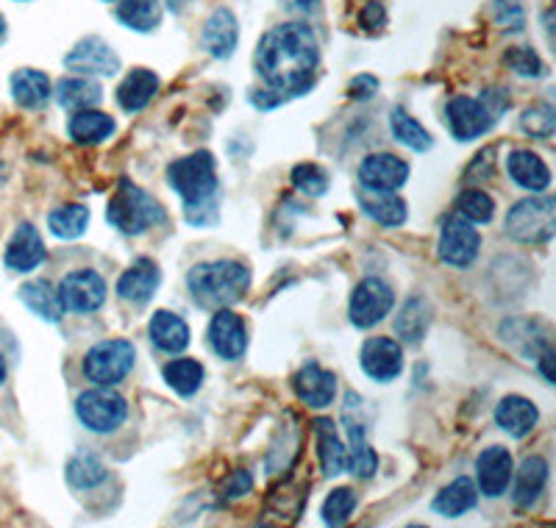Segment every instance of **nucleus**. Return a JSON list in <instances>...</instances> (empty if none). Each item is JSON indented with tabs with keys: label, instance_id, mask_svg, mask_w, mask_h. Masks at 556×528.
<instances>
[{
	"label": "nucleus",
	"instance_id": "aec40b11",
	"mask_svg": "<svg viewBox=\"0 0 556 528\" xmlns=\"http://www.w3.org/2000/svg\"><path fill=\"white\" fill-rule=\"evenodd\" d=\"M515 473L513 485V503L518 510H534V503L543 498L548 487V462L543 456H526Z\"/></svg>",
	"mask_w": 556,
	"mask_h": 528
},
{
	"label": "nucleus",
	"instance_id": "4468645a",
	"mask_svg": "<svg viewBox=\"0 0 556 528\" xmlns=\"http://www.w3.org/2000/svg\"><path fill=\"white\" fill-rule=\"evenodd\" d=\"M362 370L374 381H395L404 370V351H401V342L390 340V337H370V340L362 345L359 353Z\"/></svg>",
	"mask_w": 556,
	"mask_h": 528
},
{
	"label": "nucleus",
	"instance_id": "412c9836",
	"mask_svg": "<svg viewBox=\"0 0 556 528\" xmlns=\"http://www.w3.org/2000/svg\"><path fill=\"white\" fill-rule=\"evenodd\" d=\"M159 284H162L159 264L151 262V259H137V262L123 273L121 281H117V296H121L123 301L142 306V303H148L156 296Z\"/></svg>",
	"mask_w": 556,
	"mask_h": 528
},
{
	"label": "nucleus",
	"instance_id": "f3484780",
	"mask_svg": "<svg viewBox=\"0 0 556 528\" xmlns=\"http://www.w3.org/2000/svg\"><path fill=\"white\" fill-rule=\"evenodd\" d=\"M292 390H295V395L301 398L309 410H326V406H331L337 398V376L331 370H326V367L309 362V365H304L295 373V378H292Z\"/></svg>",
	"mask_w": 556,
	"mask_h": 528
},
{
	"label": "nucleus",
	"instance_id": "f03ea898",
	"mask_svg": "<svg viewBox=\"0 0 556 528\" xmlns=\"http://www.w3.org/2000/svg\"><path fill=\"white\" fill-rule=\"evenodd\" d=\"M167 181L184 201V214L192 226L217 223V167L208 151L176 159L167 167Z\"/></svg>",
	"mask_w": 556,
	"mask_h": 528
},
{
	"label": "nucleus",
	"instance_id": "ea45409f",
	"mask_svg": "<svg viewBox=\"0 0 556 528\" xmlns=\"http://www.w3.org/2000/svg\"><path fill=\"white\" fill-rule=\"evenodd\" d=\"M456 212L468 223H490L495 214V201L484 189H468L456 198Z\"/></svg>",
	"mask_w": 556,
	"mask_h": 528
},
{
	"label": "nucleus",
	"instance_id": "f704fd0d",
	"mask_svg": "<svg viewBox=\"0 0 556 528\" xmlns=\"http://www.w3.org/2000/svg\"><path fill=\"white\" fill-rule=\"evenodd\" d=\"M429 323H431V306L426 298H409L401 309L399 320H395V331L401 334V340L415 345L426 337L429 331Z\"/></svg>",
	"mask_w": 556,
	"mask_h": 528
},
{
	"label": "nucleus",
	"instance_id": "f8f14e48",
	"mask_svg": "<svg viewBox=\"0 0 556 528\" xmlns=\"http://www.w3.org/2000/svg\"><path fill=\"white\" fill-rule=\"evenodd\" d=\"M481 251V237L459 214L445 217L440 228V259L451 267H470Z\"/></svg>",
	"mask_w": 556,
	"mask_h": 528
},
{
	"label": "nucleus",
	"instance_id": "423d86ee",
	"mask_svg": "<svg viewBox=\"0 0 556 528\" xmlns=\"http://www.w3.org/2000/svg\"><path fill=\"white\" fill-rule=\"evenodd\" d=\"M137 362V348L128 340H103L84 356V376L98 387H117Z\"/></svg>",
	"mask_w": 556,
	"mask_h": 528
},
{
	"label": "nucleus",
	"instance_id": "a878e982",
	"mask_svg": "<svg viewBox=\"0 0 556 528\" xmlns=\"http://www.w3.org/2000/svg\"><path fill=\"white\" fill-rule=\"evenodd\" d=\"M148 334H151V342L159 348V351L165 353H184L187 351V345H190V326H187V320L178 315H173V312H167V309H162V312H156V315L151 317V326H148Z\"/></svg>",
	"mask_w": 556,
	"mask_h": 528
},
{
	"label": "nucleus",
	"instance_id": "473e14b6",
	"mask_svg": "<svg viewBox=\"0 0 556 528\" xmlns=\"http://www.w3.org/2000/svg\"><path fill=\"white\" fill-rule=\"evenodd\" d=\"M315 431H317V456H320L323 473H326L329 478L345 473L348 451L340 442V437H337L334 423H331L329 417H320V420H315Z\"/></svg>",
	"mask_w": 556,
	"mask_h": 528
},
{
	"label": "nucleus",
	"instance_id": "20e7f679",
	"mask_svg": "<svg viewBox=\"0 0 556 528\" xmlns=\"http://www.w3.org/2000/svg\"><path fill=\"white\" fill-rule=\"evenodd\" d=\"M165 206L146 192L142 187L131 184L128 178H121L114 196L106 203V221L109 226L117 228L126 237H139V234L151 231L153 226L165 223Z\"/></svg>",
	"mask_w": 556,
	"mask_h": 528
},
{
	"label": "nucleus",
	"instance_id": "39448f33",
	"mask_svg": "<svg viewBox=\"0 0 556 528\" xmlns=\"http://www.w3.org/2000/svg\"><path fill=\"white\" fill-rule=\"evenodd\" d=\"M504 231L506 237L523 246H543L556 231V201L540 192V196L515 203L506 214Z\"/></svg>",
	"mask_w": 556,
	"mask_h": 528
},
{
	"label": "nucleus",
	"instance_id": "6e6552de",
	"mask_svg": "<svg viewBox=\"0 0 556 528\" xmlns=\"http://www.w3.org/2000/svg\"><path fill=\"white\" fill-rule=\"evenodd\" d=\"M395 306V292L381 278H365L356 284L351 303H348V315L356 328H374L376 323L384 320Z\"/></svg>",
	"mask_w": 556,
	"mask_h": 528
},
{
	"label": "nucleus",
	"instance_id": "a18cd8bd",
	"mask_svg": "<svg viewBox=\"0 0 556 528\" xmlns=\"http://www.w3.org/2000/svg\"><path fill=\"white\" fill-rule=\"evenodd\" d=\"M506 64L523 78H543L545 76V64L538 53L531 51L529 45H520V48H513L506 53Z\"/></svg>",
	"mask_w": 556,
	"mask_h": 528
},
{
	"label": "nucleus",
	"instance_id": "3c124183",
	"mask_svg": "<svg viewBox=\"0 0 556 528\" xmlns=\"http://www.w3.org/2000/svg\"><path fill=\"white\" fill-rule=\"evenodd\" d=\"M165 3L170 12H184V7H187V0H165Z\"/></svg>",
	"mask_w": 556,
	"mask_h": 528
},
{
	"label": "nucleus",
	"instance_id": "4c0bfd02",
	"mask_svg": "<svg viewBox=\"0 0 556 528\" xmlns=\"http://www.w3.org/2000/svg\"><path fill=\"white\" fill-rule=\"evenodd\" d=\"M390 128H392V137L399 139L401 146H406L409 151H431V146H434V139H431V134L426 131L420 123H417L412 114H406L404 109H395V112L390 114Z\"/></svg>",
	"mask_w": 556,
	"mask_h": 528
},
{
	"label": "nucleus",
	"instance_id": "37998d69",
	"mask_svg": "<svg viewBox=\"0 0 556 528\" xmlns=\"http://www.w3.org/2000/svg\"><path fill=\"white\" fill-rule=\"evenodd\" d=\"M490 14L501 32H523L526 9L520 0H490Z\"/></svg>",
	"mask_w": 556,
	"mask_h": 528
},
{
	"label": "nucleus",
	"instance_id": "8fccbe9b",
	"mask_svg": "<svg viewBox=\"0 0 556 528\" xmlns=\"http://www.w3.org/2000/svg\"><path fill=\"white\" fill-rule=\"evenodd\" d=\"M534 362H538V367H540V373H543L545 381L554 384L556 376H554V351H551V345L545 348V351H540V356L534 359Z\"/></svg>",
	"mask_w": 556,
	"mask_h": 528
},
{
	"label": "nucleus",
	"instance_id": "6ab92c4d",
	"mask_svg": "<svg viewBox=\"0 0 556 528\" xmlns=\"http://www.w3.org/2000/svg\"><path fill=\"white\" fill-rule=\"evenodd\" d=\"M237 42H240V26H237L235 12L223 7L215 9L201 32L203 51L215 59H231L237 51Z\"/></svg>",
	"mask_w": 556,
	"mask_h": 528
},
{
	"label": "nucleus",
	"instance_id": "a211bd4d",
	"mask_svg": "<svg viewBox=\"0 0 556 528\" xmlns=\"http://www.w3.org/2000/svg\"><path fill=\"white\" fill-rule=\"evenodd\" d=\"M45 256H48V251H45V242L37 228L31 223H20L14 228L12 239H9L7 253H3V262H7L9 271L31 273L45 262Z\"/></svg>",
	"mask_w": 556,
	"mask_h": 528
},
{
	"label": "nucleus",
	"instance_id": "c03bdc74",
	"mask_svg": "<svg viewBox=\"0 0 556 528\" xmlns=\"http://www.w3.org/2000/svg\"><path fill=\"white\" fill-rule=\"evenodd\" d=\"M520 126L529 137L538 139H548L556 128V117H554V106L551 103H538V106H531L529 112L523 114L520 120Z\"/></svg>",
	"mask_w": 556,
	"mask_h": 528
},
{
	"label": "nucleus",
	"instance_id": "9d476101",
	"mask_svg": "<svg viewBox=\"0 0 556 528\" xmlns=\"http://www.w3.org/2000/svg\"><path fill=\"white\" fill-rule=\"evenodd\" d=\"M64 67L73 70V73H78V76L112 78L121 73L123 62L106 39L84 37L81 42L73 45V51L64 56Z\"/></svg>",
	"mask_w": 556,
	"mask_h": 528
},
{
	"label": "nucleus",
	"instance_id": "de8ad7c7",
	"mask_svg": "<svg viewBox=\"0 0 556 528\" xmlns=\"http://www.w3.org/2000/svg\"><path fill=\"white\" fill-rule=\"evenodd\" d=\"M376 92H379V78L356 76L351 81V98H356V101H370Z\"/></svg>",
	"mask_w": 556,
	"mask_h": 528
},
{
	"label": "nucleus",
	"instance_id": "09e8293b",
	"mask_svg": "<svg viewBox=\"0 0 556 528\" xmlns=\"http://www.w3.org/2000/svg\"><path fill=\"white\" fill-rule=\"evenodd\" d=\"M384 20H387V14H384V9L379 7V3H370V7L362 12V23H365L367 28H381V26H384Z\"/></svg>",
	"mask_w": 556,
	"mask_h": 528
},
{
	"label": "nucleus",
	"instance_id": "0eeeda50",
	"mask_svg": "<svg viewBox=\"0 0 556 528\" xmlns=\"http://www.w3.org/2000/svg\"><path fill=\"white\" fill-rule=\"evenodd\" d=\"M76 415L92 435H112L126 423L128 403L112 387H98L96 384V390H87L78 395Z\"/></svg>",
	"mask_w": 556,
	"mask_h": 528
},
{
	"label": "nucleus",
	"instance_id": "e433bc0d",
	"mask_svg": "<svg viewBox=\"0 0 556 528\" xmlns=\"http://www.w3.org/2000/svg\"><path fill=\"white\" fill-rule=\"evenodd\" d=\"M203 378H206V370H203L198 359H173L170 365L165 367L167 387L181 398L195 395L203 387Z\"/></svg>",
	"mask_w": 556,
	"mask_h": 528
},
{
	"label": "nucleus",
	"instance_id": "7ed1b4c3",
	"mask_svg": "<svg viewBox=\"0 0 556 528\" xmlns=\"http://www.w3.org/2000/svg\"><path fill=\"white\" fill-rule=\"evenodd\" d=\"M195 303L206 309L235 306L251 290V271L245 264L231 262V259H217V262L195 264L187 276Z\"/></svg>",
	"mask_w": 556,
	"mask_h": 528
},
{
	"label": "nucleus",
	"instance_id": "cd10ccee",
	"mask_svg": "<svg viewBox=\"0 0 556 528\" xmlns=\"http://www.w3.org/2000/svg\"><path fill=\"white\" fill-rule=\"evenodd\" d=\"M114 120L98 109H81L70 117L67 131L76 146H101L114 134Z\"/></svg>",
	"mask_w": 556,
	"mask_h": 528
},
{
	"label": "nucleus",
	"instance_id": "bb28decb",
	"mask_svg": "<svg viewBox=\"0 0 556 528\" xmlns=\"http://www.w3.org/2000/svg\"><path fill=\"white\" fill-rule=\"evenodd\" d=\"M9 84H12V98L20 109H42L53 95L51 78L34 67L17 70Z\"/></svg>",
	"mask_w": 556,
	"mask_h": 528
},
{
	"label": "nucleus",
	"instance_id": "dca6fc26",
	"mask_svg": "<svg viewBox=\"0 0 556 528\" xmlns=\"http://www.w3.org/2000/svg\"><path fill=\"white\" fill-rule=\"evenodd\" d=\"M513 453L506 448L493 445L479 453L476 460V481H479V492L486 498H501L509 490L513 481Z\"/></svg>",
	"mask_w": 556,
	"mask_h": 528
},
{
	"label": "nucleus",
	"instance_id": "5701e85b",
	"mask_svg": "<svg viewBox=\"0 0 556 528\" xmlns=\"http://www.w3.org/2000/svg\"><path fill=\"white\" fill-rule=\"evenodd\" d=\"M506 171H509V176H513L518 187L529 189L534 196H540V192L551 187V167L543 162V156H538L534 151H526V148L509 153Z\"/></svg>",
	"mask_w": 556,
	"mask_h": 528
},
{
	"label": "nucleus",
	"instance_id": "9b49d317",
	"mask_svg": "<svg viewBox=\"0 0 556 528\" xmlns=\"http://www.w3.org/2000/svg\"><path fill=\"white\" fill-rule=\"evenodd\" d=\"M445 120H448V128L459 142H473V139L484 137L490 128L498 123L493 117V112L484 106L481 98H468V95H456L451 98V103L445 106Z\"/></svg>",
	"mask_w": 556,
	"mask_h": 528
},
{
	"label": "nucleus",
	"instance_id": "393cba45",
	"mask_svg": "<svg viewBox=\"0 0 556 528\" xmlns=\"http://www.w3.org/2000/svg\"><path fill=\"white\" fill-rule=\"evenodd\" d=\"M159 92V76L148 67L131 70L126 78L117 87V103H121L123 112L137 114L153 101V95Z\"/></svg>",
	"mask_w": 556,
	"mask_h": 528
},
{
	"label": "nucleus",
	"instance_id": "79ce46f5",
	"mask_svg": "<svg viewBox=\"0 0 556 528\" xmlns=\"http://www.w3.org/2000/svg\"><path fill=\"white\" fill-rule=\"evenodd\" d=\"M292 184L309 198H320L329 192V173L317 164H298L292 171Z\"/></svg>",
	"mask_w": 556,
	"mask_h": 528
},
{
	"label": "nucleus",
	"instance_id": "f257e3e1",
	"mask_svg": "<svg viewBox=\"0 0 556 528\" xmlns=\"http://www.w3.org/2000/svg\"><path fill=\"white\" fill-rule=\"evenodd\" d=\"M320 67V42L306 23H281L262 37L253 70L278 103L306 95Z\"/></svg>",
	"mask_w": 556,
	"mask_h": 528
},
{
	"label": "nucleus",
	"instance_id": "2eb2a0df",
	"mask_svg": "<svg viewBox=\"0 0 556 528\" xmlns=\"http://www.w3.org/2000/svg\"><path fill=\"white\" fill-rule=\"evenodd\" d=\"M409 181V164L395 153H370L359 164V184L381 192H399Z\"/></svg>",
	"mask_w": 556,
	"mask_h": 528
},
{
	"label": "nucleus",
	"instance_id": "58836bf2",
	"mask_svg": "<svg viewBox=\"0 0 556 528\" xmlns=\"http://www.w3.org/2000/svg\"><path fill=\"white\" fill-rule=\"evenodd\" d=\"M106 478V467L98 456H89V453H81L76 460H70L67 465V481L76 490H92Z\"/></svg>",
	"mask_w": 556,
	"mask_h": 528
},
{
	"label": "nucleus",
	"instance_id": "2f4dec72",
	"mask_svg": "<svg viewBox=\"0 0 556 528\" xmlns=\"http://www.w3.org/2000/svg\"><path fill=\"white\" fill-rule=\"evenodd\" d=\"M476 501H479V490H476V481L468 476H459L454 478L448 487H443V490L437 492L434 498V512L437 515L443 517H462L468 515L470 510L476 506Z\"/></svg>",
	"mask_w": 556,
	"mask_h": 528
},
{
	"label": "nucleus",
	"instance_id": "603ef678",
	"mask_svg": "<svg viewBox=\"0 0 556 528\" xmlns=\"http://www.w3.org/2000/svg\"><path fill=\"white\" fill-rule=\"evenodd\" d=\"M7 37H9V26H7V17H3V14H0V45L7 42Z\"/></svg>",
	"mask_w": 556,
	"mask_h": 528
},
{
	"label": "nucleus",
	"instance_id": "864d4df0",
	"mask_svg": "<svg viewBox=\"0 0 556 528\" xmlns=\"http://www.w3.org/2000/svg\"><path fill=\"white\" fill-rule=\"evenodd\" d=\"M9 376V367H7V359H3V353H0V384L7 381Z\"/></svg>",
	"mask_w": 556,
	"mask_h": 528
},
{
	"label": "nucleus",
	"instance_id": "b1692460",
	"mask_svg": "<svg viewBox=\"0 0 556 528\" xmlns=\"http://www.w3.org/2000/svg\"><path fill=\"white\" fill-rule=\"evenodd\" d=\"M359 206L362 212L374 223L384 228H399L406 223V203L395 192H381V189H359Z\"/></svg>",
	"mask_w": 556,
	"mask_h": 528
},
{
	"label": "nucleus",
	"instance_id": "ddd939ff",
	"mask_svg": "<svg viewBox=\"0 0 556 528\" xmlns=\"http://www.w3.org/2000/svg\"><path fill=\"white\" fill-rule=\"evenodd\" d=\"M208 345L226 362H240L248 351V328L240 315L231 309H217L208 323Z\"/></svg>",
	"mask_w": 556,
	"mask_h": 528
},
{
	"label": "nucleus",
	"instance_id": "a19ab883",
	"mask_svg": "<svg viewBox=\"0 0 556 528\" xmlns=\"http://www.w3.org/2000/svg\"><path fill=\"white\" fill-rule=\"evenodd\" d=\"M356 510V492L340 487L323 501V523L326 526H345Z\"/></svg>",
	"mask_w": 556,
	"mask_h": 528
},
{
	"label": "nucleus",
	"instance_id": "4be33fe9",
	"mask_svg": "<svg viewBox=\"0 0 556 528\" xmlns=\"http://www.w3.org/2000/svg\"><path fill=\"white\" fill-rule=\"evenodd\" d=\"M495 423L504 428L506 435L515 437V440H523L529 437L540 423L538 406L523 395H506L504 401L495 406Z\"/></svg>",
	"mask_w": 556,
	"mask_h": 528
},
{
	"label": "nucleus",
	"instance_id": "c85d7f7f",
	"mask_svg": "<svg viewBox=\"0 0 556 528\" xmlns=\"http://www.w3.org/2000/svg\"><path fill=\"white\" fill-rule=\"evenodd\" d=\"M103 101V89L96 78L76 76L62 78L56 84V103L64 112H81V109H96Z\"/></svg>",
	"mask_w": 556,
	"mask_h": 528
},
{
	"label": "nucleus",
	"instance_id": "49530a36",
	"mask_svg": "<svg viewBox=\"0 0 556 528\" xmlns=\"http://www.w3.org/2000/svg\"><path fill=\"white\" fill-rule=\"evenodd\" d=\"M251 487H253L251 473H248V470H237L235 476L228 478V485L223 487V498H226V501H235V498L248 495V492H251Z\"/></svg>",
	"mask_w": 556,
	"mask_h": 528
},
{
	"label": "nucleus",
	"instance_id": "1a4fd4ad",
	"mask_svg": "<svg viewBox=\"0 0 556 528\" xmlns=\"http://www.w3.org/2000/svg\"><path fill=\"white\" fill-rule=\"evenodd\" d=\"M56 292L64 312L89 315V312H98L106 301V281L96 271H73L59 281Z\"/></svg>",
	"mask_w": 556,
	"mask_h": 528
},
{
	"label": "nucleus",
	"instance_id": "72a5a7b5",
	"mask_svg": "<svg viewBox=\"0 0 556 528\" xmlns=\"http://www.w3.org/2000/svg\"><path fill=\"white\" fill-rule=\"evenodd\" d=\"M114 17L131 32L151 34L162 23V0H117Z\"/></svg>",
	"mask_w": 556,
	"mask_h": 528
},
{
	"label": "nucleus",
	"instance_id": "c756f323",
	"mask_svg": "<svg viewBox=\"0 0 556 528\" xmlns=\"http://www.w3.org/2000/svg\"><path fill=\"white\" fill-rule=\"evenodd\" d=\"M20 301L31 309V315H37L45 323H59L64 315L62 301H59V292L51 281L45 278H34L20 287Z\"/></svg>",
	"mask_w": 556,
	"mask_h": 528
},
{
	"label": "nucleus",
	"instance_id": "7c9ffc66",
	"mask_svg": "<svg viewBox=\"0 0 556 528\" xmlns=\"http://www.w3.org/2000/svg\"><path fill=\"white\" fill-rule=\"evenodd\" d=\"M348 423V467L356 478H374L376 470H379V456L367 442V431L359 420H351L345 415Z\"/></svg>",
	"mask_w": 556,
	"mask_h": 528
},
{
	"label": "nucleus",
	"instance_id": "c9c22d12",
	"mask_svg": "<svg viewBox=\"0 0 556 528\" xmlns=\"http://www.w3.org/2000/svg\"><path fill=\"white\" fill-rule=\"evenodd\" d=\"M89 226V209L84 203H64L48 214V228L56 239H78L84 237Z\"/></svg>",
	"mask_w": 556,
	"mask_h": 528
},
{
	"label": "nucleus",
	"instance_id": "5fc2aeb1",
	"mask_svg": "<svg viewBox=\"0 0 556 528\" xmlns=\"http://www.w3.org/2000/svg\"><path fill=\"white\" fill-rule=\"evenodd\" d=\"M103 3H117V0H103Z\"/></svg>",
	"mask_w": 556,
	"mask_h": 528
}]
</instances>
